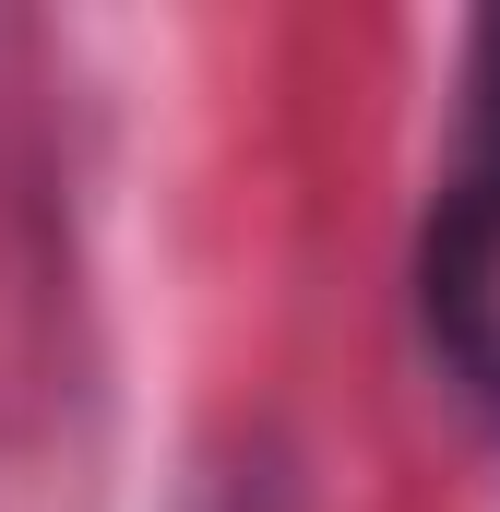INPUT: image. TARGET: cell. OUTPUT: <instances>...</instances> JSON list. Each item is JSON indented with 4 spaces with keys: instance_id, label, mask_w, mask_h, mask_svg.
<instances>
[{
    "instance_id": "1",
    "label": "cell",
    "mask_w": 500,
    "mask_h": 512,
    "mask_svg": "<svg viewBox=\"0 0 500 512\" xmlns=\"http://www.w3.org/2000/svg\"><path fill=\"white\" fill-rule=\"evenodd\" d=\"M417 322L429 358L500 417V12L465 36V108L417 227Z\"/></svg>"
},
{
    "instance_id": "2",
    "label": "cell",
    "mask_w": 500,
    "mask_h": 512,
    "mask_svg": "<svg viewBox=\"0 0 500 512\" xmlns=\"http://www.w3.org/2000/svg\"><path fill=\"white\" fill-rule=\"evenodd\" d=\"M227 512H286V501H274V489H227Z\"/></svg>"
}]
</instances>
